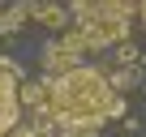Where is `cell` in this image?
<instances>
[{
    "mask_svg": "<svg viewBox=\"0 0 146 137\" xmlns=\"http://www.w3.org/2000/svg\"><path fill=\"white\" fill-rule=\"evenodd\" d=\"M17 137H47V128H22Z\"/></svg>",
    "mask_w": 146,
    "mask_h": 137,
    "instance_id": "obj_6",
    "label": "cell"
},
{
    "mask_svg": "<svg viewBox=\"0 0 146 137\" xmlns=\"http://www.w3.org/2000/svg\"><path fill=\"white\" fill-rule=\"evenodd\" d=\"M137 13H142V22H146V0H142V9H137Z\"/></svg>",
    "mask_w": 146,
    "mask_h": 137,
    "instance_id": "obj_7",
    "label": "cell"
},
{
    "mask_svg": "<svg viewBox=\"0 0 146 137\" xmlns=\"http://www.w3.org/2000/svg\"><path fill=\"white\" fill-rule=\"evenodd\" d=\"M17 82H13V73L5 64H0V137H5L13 124H17Z\"/></svg>",
    "mask_w": 146,
    "mask_h": 137,
    "instance_id": "obj_4",
    "label": "cell"
},
{
    "mask_svg": "<svg viewBox=\"0 0 146 137\" xmlns=\"http://www.w3.org/2000/svg\"><path fill=\"white\" fill-rule=\"evenodd\" d=\"M47 116L73 128H99L112 116H125V99L112 90L103 68L78 64L60 77H47Z\"/></svg>",
    "mask_w": 146,
    "mask_h": 137,
    "instance_id": "obj_1",
    "label": "cell"
},
{
    "mask_svg": "<svg viewBox=\"0 0 146 137\" xmlns=\"http://www.w3.org/2000/svg\"><path fill=\"white\" fill-rule=\"evenodd\" d=\"M73 17H78V34L86 47H108V43H120L129 39V17H133V5L125 0H78L73 5Z\"/></svg>",
    "mask_w": 146,
    "mask_h": 137,
    "instance_id": "obj_2",
    "label": "cell"
},
{
    "mask_svg": "<svg viewBox=\"0 0 146 137\" xmlns=\"http://www.w3.org/2000/svg\"><path fill=\"white\" fill-rule=\"evenodd\" d=\"M82 51H86L82 34L69 30V34H60V39L47 43V51H43V68H47L52 77H60V73H69V68H78V56H82Z\"/></svg>",
    "mask_w": 146,
    "mask_h": 137,
    "instance_id": "obj_3",
    "label": "cell"
},
{
    "mask_svg": "<svg viewBox=\"0 0 146 137\" xmlns=\"http://www.w3.org/2000/svg\"><path fill=\"white\" fill-rule=\"evenodd\" d=\"M30 17H39V22H43V26H56V30H60V26H64V17H69V13H64V9H60V5H30Z\"/></svg>",
    "mask_w": 146,
    "mask_h": 137,
    "instance_id": "obj_5",
    "label": "cell"
}]
</instances>
